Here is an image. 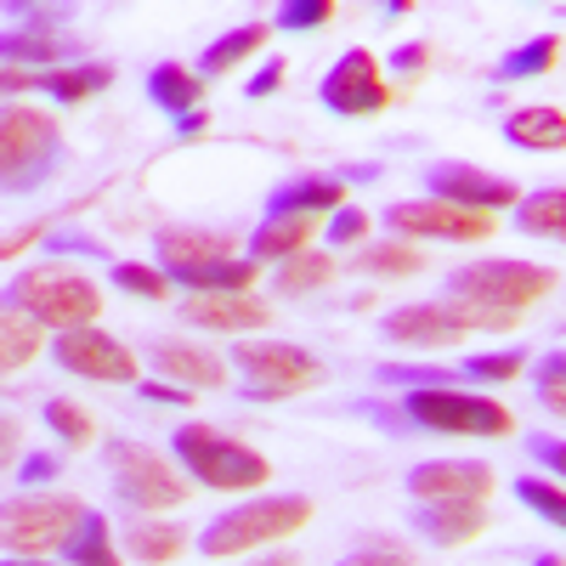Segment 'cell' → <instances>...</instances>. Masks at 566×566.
<instances>
[{
  "instance_id": "obj_6",
  "label": "cell",
  "mask_w": 566,
  "mask_h": 566,
  "mask_svg": "<svg viewBox=\"0 0 566 566\" xmlns=\"http://www.w3.org/2000/svg\"><path fill=\"white\" fill-rule=\"evenodd\" d=\"M402 419L413 431H431V437H510L515 431V413L499 397H476V391H453V386H413L402 397Z\"/></svg>"
},
{
  "instance_id": "obj_33",
  "label": "cell",
  "mask_w": 566,
  "mask_h": 566,
  "mask_svg": "<svg viewBox=\"0 0 566 566\" xmlns=\"http://www.w3.org/2000/svg\"><path fill=\"white\" fill-rule=\"evenodd\" d=\"M63 57V40L52 34V29H23V34H7V63L18 69H34V74H52V69H63L57 63Z\"/></svg>"
},
{
  "instance_id": "obj_20",
  "label": "cell",
  "mask_w": 566,
  "mask_h": 566,
  "mask_svg": "<svg viewBox=\"0 0 566 566\" xmlns=\"http://www.w3.org/2000/svg\"><path fill=\"white\" fill-rule=\"evenodd\" d=\"M352 199H346V181L340 176H295V181L272 187L266 216H335Z\"/></svg>"
},
{
  "instance_id": "obj_24",
  "label": "cell",
  "mask_w": 566,
  "mask_h": 566,
  "mask_svg": "<svg viewBox=\"0 0 566 566\" xmlns=\"http://www.w3.org/2000/svg\"><path fill=\"white\" fill-rule=\"evenodd\" d=\"M266 34H272V23H239V29H227L221 40H210L205 57H199L205 80H221V74H232V69H244L250 57H261Z\"/></svg>"
},
{
  "instance_id": "obj_39",
  "label": "cell",
  "mask_w": 566,
  "mask_h": 566,
  "mask_svg": "<svg viewBox=\"0 0 566 566\" xmlns=\"http://www.w3.org/2000/svg\"><path fill=\"white\" fill-rule=\"evenodd\" d=\"M335 23V0H290V7H277V29H323Z\"/></svg>"
},
{
  "instance_id": "obj_46",
  "label": "cell",
  "mask_w": 566,
  "mask_h": 566,
  "mask_svg": "<svg viewBox=\"0 0 566 566\" xmlns=\"http://www.w3.org/2000/svg\"><path fill=\"white\" fill-rule=\"evenodd\" d=\"M283 69H290L283 57H266V63H261V74L250 80V97H272V91L283 85Z\"/></svg>"
},
{
  "instance_id": "obj_11",
  "label": "cell",
  "mask_w": 566,
  "mask_h": 566,
  "mask_svg": "<svg viewBox=\"0 0 566 566\" xmlns=\"http://www.w3.org/2000/svg\"><path fill=\"white\" fill-rule=\"evenodd\" d=\"M85 522V504L74 493H29V499H12L7 504V522H0V533H7V549L12 555H52L63 549Z\"/></svg>"
},
{
  "instance_id": "obj_44",
  "label": "cell",
  "mask_w": 566,
  "mask_h": 566,
  "mask_svg": "<svg viewBox=\"0 0 566 566\" xmlns=\"http://www.w3.org/2000/svg\"><path fill=\"white\" fill-rule=\"evenodd\" d=\"M57 476V459L52 453H23V464H18V482L23 488H40V482H52Z\"/></svg>"
},
{
  "instance_id": "obj_5",
  "label": "cell",
  "mask_w": 566,
  "mask_h": 566,
  "mask_svg": "<svg viewBox=\"0 0 566 566\" xmlns=\"http://www.w3.org/2000/svg\"><path fill=\"white\" fill-rule=\"evenodd\" d=\"M170 453H176V464L187 470V476H199L216 493H255V488L272 482L266 453H255L250 442L221 437L216 424H181V431L170 437Z\"/></svg>"
},
{
  "instance_id": "obj_43",
  "label": "cell",
  "mask_w": 566,
  "mask_h": 566,
  "mask_svg": "<svg viewBox=\"0 0 566 566\" xmlns=\"http://www.w3.org/2000/svg\"><path fill=\"white\" fill-rule=\"evenodd\" d=\"M136 397H142V402H165V408H187V402H193L199 391L170 386V380H165V386H159V380H148V386H136Z\"/></svg>"
},
{
  "instance_id": "obj_31",
  "label": "cell",
  "mask_w": 566,
  "mask_h": 566,
  "mask_svg": "<svg viewBox=\"0 0 566 566\" xmlns=\"http://www.w3.org/2000/svg\"><path fill=\"white\" fill-rule=\"evenodd\" d=\"M40 419H45V431H52L69 453H80V448L97 442V419H91V408H80V402H69V397H52V402L40 408Z\"/></svg>"
},
{
  "instance_id": "obj_49",
  "label": "cell",
  "mask_w": 566,
  "mask_h": 566,
  "mask_svg": "<svg viewBox=\"0 0 566 566\" xmlns=\"http://www.w3.org/2000/svg\"><path fill=\"white\" fill-rule=\"evenodd\" d=\"M250 566H301V555H290V549H266V555H255Z\"/></svg>"
},
{
  "instance_id": "obj_7",
  "label": "cell",
  "mask_w": 566,
  "mask_h": 566,
  "mask_svg": "<svg viewBox=\"0 0 566 566\" xmlns=\"http://www.w3.org/2000/svg\"><path fill=\"white\" fill-rule=\"evenodd\" d=\"M103 464H108L114 499L130 504L136 515H165V510H181L187 499H193V488L176 476V464H170L159 448H148V442L114 437V442L103 448Z\"/></svg>"
},
{
  "instance_id": "obj_37",
  "label": "cell",
  "mask_w": 566,
  "mask_h": 566,
  "mask_svg": "<svg viewBox=\"0 0 566 566\" xmlns=\"http://www.w3.org/2000/svg\"><path fill=\"white\" fill-rule=\"evenodd\" d=\"M533 391H538V402L549 413L566 419V352H549V357L533 363Z\"/></svg>"
},
{
  "instance_id": "obj_35",
  "label": "cell",
  "mask_w": 566,
  "mask_h": 566,
  "mask_svg": "<svg viewBox=\"0 0 566 566\" xmlns=\"http://www.w3.org/2000/svg\"><path fill=\"white\" fill-rule=\"evenodd\" d=\"M114 290L119 295H136V301H165L176 290V277L165 266H142V261H119L114 266Z\"/></svg>"
},
{
  "instance_id": "obj_30",
  "label": "cell",
  "mask_w": 566,
  "mask_h": 566,
  "mask_svg": "<svg viewBox=\"0 0 566 566\" xmlns=\"http://www.w3.org/2000/svg\"><path fill=\"white\" fill-rule=\"evenodd\" d=\"M63 560L69 566H125V555L114 549V533H108V522H103L97 510H85L80 533L63 544Z\"/></svg>"
},
{
  "instance_id": "obj_38",
  "label": "cell",
  "mask_w": 566,
  "mask_h": 566,
  "mask_svg": "<svg viewBox=\"0 0 566 566\" xmlns=\"http://www.w3.org/2000/svg\"><path fill=\"white\" fill-rule=\"evenodd\" d=\"M527 368V352H482V357H470L464 363V374H470V380H488V386H504V380H515V374H522Z\"/></svg>"
},
{
  "instance_id": "obj_40",
  "label": "cell",
  "mask_w": 566,
  "mask_h": 566,
  "mask_svg": "<svg viewBox=\"0 0 566 566\" xmlns=\"http://www.w3.org/2000/svg\"><path fill=\"white\" fill-rule=\"evenodd\" d=\"M363 239H368V216H363L357 205H346V210L328 216V244H335V250H357Z\"/></svg>"
},
{
  "instance_id": "obj_22",
  "label": "cell",
  "mask_w": 566,
  "mask_h": 566,
  "mask_svg": "<svg viewBox=\"0 0 566 566\" xmlns=\"http://www.w3.org/2000/svg\"><path fill=\"white\" fill-rule=\"evenodd\" d=\"M504 142H510V148H533V154H560L566 148V114L549 108V103L515 108L504 119Z\"/></svg>"
},
{
  "instance_id": "obj_28",
  "label": "cell",
  "mask_w": 566,
  "mask_h": 566,
  "mask_svg": "<svg viewBox=\"0 0 566 566\" xmlns=\"http://www.w3.org/2000/svg\"><path fill=\"white\" fill-rule=\"evenodd\" d=\"M515 227H522L527 239L566 244V187H538V193H522V205H515Z\"/></svg>"
},
{
  "instance_id": "obj_25",
  "label": "cell",
  "mask_w": 566,
  "mask_h": 566,
  "mask_svg": "<svg viewBox=\"0 0 566 566\" xmlns=\"http://www.w3.org/2000/svg\"><path fill=\"white\" fill-rule=\"evenodd\" d=\"M148 97L159 103V114H170V119L181 125L187 114H199L205 80H199L193 69H181V63H159V69L148 74Z\"/></svg>"
},
{
  "instance_id": "obj_13",
  "label": "cell",
  "mask_w": 566,
  "mask_h": 566,
  "mask_svg": "<svg viewBox=\"0 0 566 566\" xmlns=\"http://www.w3.org/2000/svg\"><path fill=\"white\" fill-rule=\"evenodd\" d=\"M52 357L63 374H80V380L97 386H142V368L130 357L125 340H114L108 328H69V335H52Z\"/></svg>"
},
{
  "instance_id": "obj_29",
  "label": "cell",
  "mask_w": 566,
  "mask_h": 566,
  "mask_svg": "<svg viewBox=\"0 0 566 566\" xmlns=\"http://www.w3.org/2000/svg\"><path fill=\"white\" fill-rule=\"evenodd\" d=\"M335 255L328 250H301L295 261H283L277 272H272V290L277 295H317V290H328L335 283Z\"/></svg>"
},
{
  "instance_id": "obj_36",
  "label": "cell",
  "mask_w": 566,
  "mask_h": 566,
  "mask_svg": "<svg viewBox=\"0 0 566 566\" xmlns=\"http://www.w3.org/2000/svg\"><path fill=\"white\" fill-rule=\"evenodd\" d=\"M515 499H522L538 522H549V527H560L566 533V488L560 482H544V476H522L515 482Z\"/></svg>"
},
{
  "instance_id": "obj_45",
  "label": "cell",
  "mask_w": 566,
  "mask_h": 566,
  "mask_svg": "<svg viewBox=\"0 0 566 566\" xmlns=\"http://www.w3.org/2000/svg\"><path fill=\"white\" fill-rule=\"evenodd\" d=\"M335 566H413L402 549H357V555H346V560H335Z\"/></svg>"
},
{
  "instance_id": "obj_12",
  "label": "cell",
  "mask_w": 566,
  "mask_h": 566,
  "mask_svg": "<svg viewBox=\"0 0 566 566\" xmlns=\"http://www.w3.org/2000/svg\"><path fill=\"white\" fill-rule=\"evenodd\" d=\"M499 216H482V210H459V205H442V199H397L386 210V232L419 244V239H442V244H488L493 239Z\"/></svg>"
},
{
  "instance_id": "obj_34",
  "label": "cell",
  "mask_w": 566,
  "mask_h": 566,
  "mask_svg": "<svg viewBox=\"0 0 566 566\" xmlns=\"http://www.w3.org/2000/svg\"><path fill=\"white\" fill-rule=\"evenodd\" d=\"M560 63V34H538L527 45H515V52L499 63V80H538Z\"/></svg>"
},
{
  "instance_id": "obj_1",
  "label": "cell",
  "mask_w": 566,
  "mask_h": 566,
  "mask_svg": "<svg viewBox=\"0 0 566 566\" xmlns=\"http://www.w3.org/2000/svg\"><path fill=\"white\" fill-rule=\"evenodd\" d=\"M154 250H159V266L181 283L187 295H255V261L232 255L239 244H232L227 232L165 227Z\"/></svg>"
},
{
  "instance_id": "obj_17",
  "label": "cell",
  "mask_w": 566,
  "mask_h": 566,
  "mask_svg": "<svg viewBox=\"0 0 566 566\" xmlns=\"http://www.w3.org/2000/svg\"><path fill=\"white\" fill-rule=\"evenodd\" d=\"M488 522L493 515L482 499H437V504H419L413 533L431 549H459V544H476L488 533Z\"/></svg>"
},
{
  "instance_id": "obj_42",
  "label": "cell",
  "mask_w": 566,
  "mask_h": 566,
  "mask_svg": "<svg viewBox=\"0 0 566 566\" xmlns=\"http://www.w3.org/2000/svg\"><path fill=\"white\" fill-rule=\"evenodd\" d=\"M386 69H397V74H424V69H431V45H424V40H413V45H397V52H391V63Z\"/></svg>"
},
{
  "instance_id": "obj_50",
  "label": "cell",
  "mask_w": 566,
  "mask_h": 566,
  "mask_svg": "<svg viewBox=\"0 0 566 566\" xmlns=\"http://www.w3.org/2000/svg\"><path fill=\"white\" fill-rule=\"evenodd\" d=\"M533 566H566V555H538Z\"/></svg>"
},
{
  "instance_id": "obj_15",
  "label": "cell",
  "mask_w": 566,
  "mask_h": 566,
  "mask_svg": "<svg viewBox=\"0 0 566 566\" xmlns=\"http://www.w3.org/2000/svg\"><path fill=\"white\" fill-rule=\"evenodd\" d=\"M424 187H431V199L442 205H459V210H482V216H499V210H515L522 205V187L493 176V170H476L464 159H442L424 170Z\"/></svg>"
},
{
  "instance_id": "obj_16",
  "label": "cell",
  "mask_w": 566,
  "mask_h": 566,
  "mask_svg": "<svg viewBox=\"0 0 566 566\" xmlns=\"http://www.w3.org/2000/svg\"><path fill=\"white\" fill-rule=\"evenodd\" d=\"M408 493L419 504L437 499H488L493 493V464L482 459H424L408 470Z\"/></svg>"
},
{
  "instance_id": "obj_47",
  "label": "cell",
  "mask_w": 566,
  "mask_h": 566,
  "mask_svg": "<svg viewBox=\"0 0 566 566\" xmlns=\"http://www.w3.org/2000/svg\"><path fill=\"white\" fill-rule=\"evenodd\" d=\"M40 232H45V227H23V232H12V239H7V250H0V255H7V261H18V255H23V250L40 239Z\"/></svg>"
},
{
  "instance_id": "obj_21",
  "label": "cell",
  "mask_w": 566,
  "mask_h": 566,
  "mask_svg": "<svg viewBox=\"0 0 566 566\" xmlns=\"http://www.w3.org/2000/svg\"><path fill=\"white\" fill-rule=\"evenodd\" d=\"M312 232H317V216H266L255 232H250V261H295L301 250H312Z\"/></svg>"
},
{
  "instance_id": "obj_27",
  "label": "cell",
  "mask_w": 566,
  "mask_h": 566,
  "mask_svg": "<svg viewBox=\"0 0 566 566\" xmlns=\"http://www.w3.org/2000/svg\"><path fill=\"white\" fill-rule=\"evenodd\" d=\"M125 549H130V560H142V566H170V560L187 549V533H181L176 522H159V515H142V522L125 527Z\"/></svg>"
},
{
  "instance_id": "obj_19",
  "label": "cell",
  "mask_w": 566,
  "mask_h": 566,
  "mask_svg": "<svg viewBox=\"0 0 566 566\" xmlns=\"http://www.w3.org/2000/svg\"><path fill=\"white\" fill-rule=\"evenodd\" d=\"M148 363H154V374H165L170 386H187V391H221L227 386V363L193 340H154Z\"/></svg>"
},
{
  "instance_id": "obj_3",
  "label": "cell",
  "mask_w": 566,
  "mask_h": 566,
  "mask_svg": "<svg viewBox=\"0 0 566 566\" xmlns=\"http://www.w3.org/2000/svg\"><path fill=\"white\" fill-rule=\"evenodd\" d=\"M18 312H29L34 323H45L52 335H69V328H91L103 317V290L91 283L85 272L74 266H57V261H45V266H23L12 277V290H7Z\"/></svg>"
},
{
  "instance_id": "obj_32",
  "label": "cell",
  "mask_w": 566,
  "mask_h": 566,
  "mask_svg": "<svg viewBox=\"0 0 566 566\" xmlns=\"http://www.w3.org/2000/svg\"><path fill=\"white\" fill-rule=\"evenodd\" d=\"M352 266H357V272H368V277H413V272H424V255H419L408 239H391V244L357 250V255H352Z\"/></svg>"
},
{
  "instance_id": "obj_41",
  "label": "cell",
  "mask_w": 566,
  "mask_h": 566,
  "mask_svg": "<svg viewBox=\"0 0 566 566\" xmlns=\"http://www.w3.org/2000/svg\"><path fill=\"white\" fill-rule=\"evenodd\" d=\"M527 453L549 470L560 488H566V437H527Z\"/></svg>"
},
{
  "instance_id": "obj_8",
  "label": "cell",
  "mask_w": 566,
  "mask_h": 566,
  "mask_svg": "<svg viewBox=\"0 0 566 566\" xmlns=\"http://www.w3.org/2000/svg\"><path fill=\"white\" fill-rule=\"evenodd\" d=\"M448 295L522 317L527 306L555 295V266H538V261H470V266L448 272Z\"/></svg>"
},
{
  "instance_id": "obj_9",
  "label": "cell",
  "mask_w": 566,
  "mask_h": 566,
  "mask_svg": "<svg viewBox=\"0 0 566 566\" xmlns=\"http://www.w3.org/2000/svg\"><path fill=\"white\" fill-rule=\"evenodd\" d=\"M57 142L63 130L52 114H40L29 103H7V114H0V176H7V193H34L52 176Z\"/></svg>"
},
{
  "instance_id": "obj_4",
  "label": "cell",
  "mask_w": 566,
  "mask_h": 566,
  "mask_svg": "<svg viewBox=\"0 0 566 566\" xmlns=\"http://www.w3.org/2000/svg\"><path fill=\"white\" fill-rule=\"evenodd\" d=\"M522 323L515 312H493V306H470V301H413V306H397L386 312V340L397 346H413V352H431V346H453V340H470V335H510Z\"/></svg>"
},
{
  "instance_id": "obj_14",
  "label": "cell",
  "mask_w": 566,
  "mask_h": 566,
  "mask_svg": "<svg viewBox=\"0 0 566 566\" xmlns=\"http://www.w3.org/2000/svg\"><path fill=\"white\" fill-rule=\"evenodd\" d=\"M317 97H323L328 114H340V119H368V114H386L391 108V85L380 74V57L363 52V45H352V52L323 74Z\"/></svg>"
},
{
  "instance_id": "obj_26",
  "label": "cell",
  "mask_w": 566,
  "mask_h": 566,
  "mask_svg": "<svg viewBox=\"0 0 566 566\" xmlns=\"http://www.w3.org/2000/svg\"><path fill=\"white\" fill-rule=\"evenodd\" d=\"M34 85L45 91L52 103H91L103 97V91L114 85V63H80V69H52V74H34Z\"/></svg>"
},
{
  "instance_id": "obj_10",
  "label": "cell",
  "mask_w": 566,
  "mask_h": 566,
  "mask_svg": "<svg viewBox=\"0 0 566 566\" xmlns=\"http://www.w3.org/2000/svg\"><path fill=\"white\" fill-rule=\"evenodd\" d=\"M232 368H244L250 386H239V391L255 397V402L306 397V391L323 386V363L306 346H290V340H232Z\"/></svg>"
},
{
  "instance_id": "obj_51",
  "label": "cell",
  "mask_w": 566,
  "mask_h": 566,
  "mask_svg": "<svg viewBox=\"0 0 566 566\" xmlns=\"http://www.w3.org/2000/svg\"><path fill=\"white\" fill-rule=\"evenodd\" d=\"M7 566H40L34 555H7Z\"/></svg>"
},
{
  "instance_id": "obj_48",
  "label": "cell",
  "mask_w": 566,
  "mask_h": 566,
  "mask_svg": "<svg viewBox=\"0 0 566 566\" xmlns=\"http://www.w3.org/2000/svg\"><path fill=\"white\" fill-rule=\"evenodd\" d=\"M176 136H181V142H199V136H210V114H187V119L176 125Z\"/></svg>"
},
{
  "instance_id": "obj_2",
  "label": "cell",
  "mask_w": 566,
  "mask_h": 566,
  "mask_svg": "<svg viewBox=\"0 0 566 566\" xmlns=\"http://www.w3.org/2000/svg\"><path fill=\"white\" fill-rule=\"evenodd\" d=\"M312 522V499L306 493H261L221 510L216 522H205L199 533V555L205 560H232V555H255L277 538H290Z\"/></svg>"
},
{
  "instance_id": "obj_18",
  "label": "cell",
  "mask_w": 566,
  "mask_h": 566,
  "mask_svg": "<svg viewBox=\"0 0 566 566\" xmlns=\"http://www.w3.org/2000/svg\"><path fill=\"white\" fill-rule=\"evenodd\" d=\"M181 317L210 335H255L272 323V306L261 295H181Z\"/></svg>"
},
{
  "instance_id": "obj_23",
  "label": "cell",
  "mask_w": 566,
  "mask_h": 566,
  "mask_svg": "<svg viewBox=\"0 0 566 566\" xmlns=\"http://www.w3.org/2000/svg\"><path fill=\"white\" fill-rule=\"evenodd\" d=\"M40 352H52V328L34 323V317L18 312V306H7V317H0V368L18 374V368H29Z\"/></svg>"
}]
</instances>
